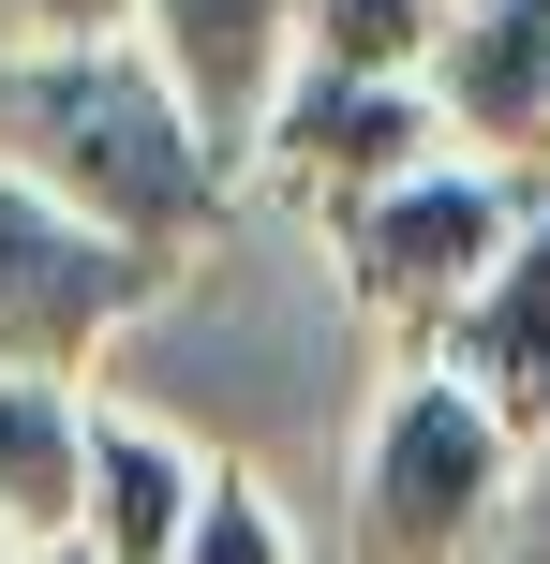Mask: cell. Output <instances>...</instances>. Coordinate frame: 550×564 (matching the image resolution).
<instances>
[{
	"mask_svg": "<svg viewBox=\"0 0 550 564\" xmlns=\"http://www.w3.org/2000/svg\"><path fill=\"white\" fill-rule=\"evenodd\" d=\"M0 164L45 178L60 208L149 238V253L194 268L238 208V149L179 105V75L149 59V30H105V45H45L0 59Z\"/></svg>",
	"mask_w": 550,
	"mask_h": 564,
	"instance_id": "6da1fadb",
	"label": "cell"
},
{
	"mask_svg": "<svg viewBox=\"0 0 550 564\" xmlns=\"http://www.w3.org/2000/svg\"><path fill=\"white\" fill-rule=\"evenodd\" d=\"M521 460L536 446L462 371L402 357L387 401H373V431H357V460H343V550L357 564H492L506 506H521Z\"/></svg>",
	"mask_w": 550,
	"mask_h": 564,
	"instance_id": "7a4b0ae2",
	"label": "cell"
},
{
	"mask_svg": "<svg viewBox=\"0 0 550 564\" xmlns=\"http://www.w3.org/2000/svg\"><path fill=\"white\" fill-rule=\"evenodd\" d=\"M536 208H550V178L476 164V149H432V164H402L387 194L327 208V268H343L357 327H387L402 357H432V341H446V312H462L476 282L506 268V238H521Z\"/></svg>",
	"mask_w": 550,
	"mask_h": 564,
	"instance_id": "3957f363",
	"label": "cell"
},
{
	"mask_svg": "<svg viewBox=\"0 0 550 564\" xmlns=\"http://www.w3.org/2000/svg\"><path fill=\"white\" fill-rule=\"evenodd\" d=\"M164 282H179V253H149V238L89 224V208L45 194V178L0 164V371H60V387H89L105 341L134 327Z\"/></svg>",
	"mask_w": 550,
	"mask_h": 564,
	"instance_id": "277c9868",
	"label": "cell"
},
{
	"mask_svg": "<svg viewBox=\"0 0 550 564\" xmlns=\"http://www.w3.org/2000/svg\"><path fill=\"white\" fill-rule=\"evenodd\" d=\"M446 149V105H432V75H343V59H298L283 75V105H268V134H254V178L283 208H357V194H387L402 164H432Z\"/></svg>",
	"mask_w": 550,
	"mask_h": 564,
	"instance_id": "5b68a950",
	"label": "cell"
},
{
	"mask_svg": "<svg viewBox=\"0 0 550 564\" xmlns=\"http://www.w3.org/2000/svg\"><path fill=\"white\" fill-rule=\"evenodd\" d=\"M417 75H432V105H446V149L550 178V0H462Z\"/></svg>",
	"mask_w": 550,
	"mask_h": 564,
	"instance_id": "8992f818",
	"label": "cell"
},
{
	"mask_svg": "<svg viewBox=\"0 0 550 564\" xmlns=\"http://www.w3.org/2000/svg\"><path fill=\"white\" fill-rule=\"evenodd\" d=\"M298 15H313V0H134L149 59L179 75V105H194L238 164H254L268 105H283V75H298Z\"/></svg>",
	"mask_w": 550,
	"mask_h": 564,
	"instance_id": "52a82bcc",
	"label": "cell"
},
{
	"mask_svg": "<svg viewBox=\"0 0 550 564\" xmlns=\"http://www.w3.org/2000/svg\"><path fill=\"white\" fill-rule=\"evenodd\" d=\"M432 371H462L476 401H492L521 446H550V208L521 238H506V268L476 282L462 312H446V341H432Z\"/></svg>",
	"mask_w": 550,
	"mask_h": 564,
	"instance_id": "ba28073f",
	"label": "cell"
},
{
	"mask_svg": "<svg viewBox=\"0 0 550 564\" xmlns=\"http://www.w3.org/2000/svg\"><path fill=\"white\" fill-rule=\"evenodd\" d=\"M194 490H208V460L179 446L164 416L89 401V506H75V535L105 550V564H179V535H194Z\"/></svg>",
	"mask_w": 550,
	"mask_h": 564,
	"instance_id": "9c48e42d",
	"label": "cell"
},
{
	"mask_svg": "<svg viewBox=\"0 0 550 564\" xmlns=\"http://www.w3.org/2000/svg\"><path fill=\"white\" fill-rule=\"evenodd\" d=\"M89 506V401L60 371H0V520L30 550H60Z\"/></svg>",
	"mask_w": 550,
	"mask_h": 564,
	"instance_id": "30bf717a",
	"label": "cell"
},
{
	"mask_svg": "<svg viewBox=\"0 0 550 564\" xmlns=\"http://www.w3.org/2000/svg\"><path fill=\"white\" fill-rule=\"evenodd\" d=\"M446 15H462V0H313V15H298V59H343V75H417Z\"/></svg>",
	"mask_w": 550,
	"mask_h": 564,
	"instance_id": "8fae6325",
	"label": "cell"
},
{
	"mask_svg": "<svg viewBox=\"0 0 550 564\" xmlns=\"http://www.w3.org/2000/svg\"><path fill=\"white\" fill-rule=\"evenodd\" d=\"M179 564H298L283 506H268V476H208V490H194V535H179Z\"/></svg>",
	"mask_w": 550,
	"mask_h": 564,
	"instance_id": "7c38bea8",
	"label": "cell"
},
{
	"mask_svg": "<svg viewBox=\"0 0 550 564\" xmlns=\"http://www.w3.org/2000/svg\"><path fill=\"white\" fill-rule=\"evenodd\" d=\"M134 30V0H0V59H45V45H105Z\"/></svg>",
	"mask_w": 550,
	"mask_h": 564,
	"instance_id": "4fadbf2b",
	"label": "cell"
},
{
	"mask_svg": "<svg viewBox=\"0 0 550 564\" xmlns=\"http://www.w3.org/2000/svg\"><path fill=\"white\" fill-rule=\"evenodd\" d=\"M45 564H105V550H89V535H60V550H45Z\"/></svg>",
	"mask_w": 550,
	"mask_h": 564,
	"instance_id": "5bb4252c",
	"label": "cell"
}]
</instances>
